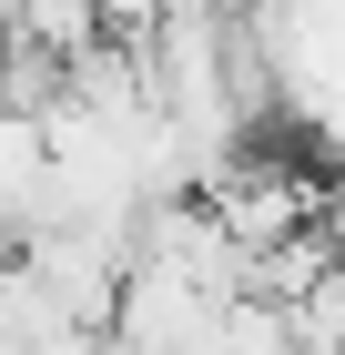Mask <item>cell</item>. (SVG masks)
Masks as SVG:
<instances>
[{
	"instance_id": "cell-1",
	"label": "cell",
	"mask_w": 345,
	"mask_h": 355,
	"mask_svg": "<svg viewBox=\"0 0 345 355\" xmlns=\"http://www.w3.org/2000/svg\"><path fill=\"white\" fill-rule=\"evenodd\" d=\"M162 10H203V0H162Z\"/></svg>"
}]
</instances>
